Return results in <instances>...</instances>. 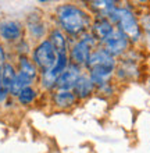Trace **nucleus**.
<instances>
[{"label": "nucleus", "instance_id": "nucleus-11", "mask_svg": "<svg viewBox=\"0 0 150 153\" xmlns=\"http://www.w3.org/2000/svg\"><path fill=\"white\" fill-rule=\"evenodd\" d=\"M113 29H114L113 24H111L107 18H100V20L96 21L93 24V27H92V35L98 40L103 42L110 33L113 32Z\"/></svg>", "mask_w": 150, "mask_h": 153}, {"label": "nucleus", "instance_id": "nucleus-4", "mask_svg": "<svg viewBox=\"0 0 150 153\" xmlns=\"http://www.w3.org/2000/svg\"><path fill=\"white\" fill-rule=\"evenodd\" d=\"M96 43H98V39L92 33L83 35V38L81 40H78L77 43L74 45V48L69 50V57H71L74 64H86L90 54H92V49L96 46Z\"/></svg>", "mask_w": 150, "mask_h": 153}, {"label": "nucleus", "instance_id": "nucleus-20", "mask_svg": "<svg viewBox=\"0 0 150 153\" xmlns=\"http://www.w3.org/2000/svg\"><path fill=\"white\" fill-rule=\"evenodd\" d=\"M4 65H6V53H4L3 46L0 45V85H1V73H3Z\"/></svg>", "mask_w": 150, "mask_h": 153}, {"label": "nucleus", "instance_id": "nucleus-16", "mask_svg": "<svg viewBox=\"0 0 150 153\" xmlns=\"http://www.w3.org/2000/svg\"><path fill=\"white\" fill-rule=\"evenodd\" d=\"M16 76H17V73H16V70H14V67H13V64L6 63V65H4V68H3V73H1V86H4L6 89L10 91L13 82L16 79Z\"/></svg>", "mask_w": 150, "mask_h": 153}, {"label": "nucleus", "instance_id": "nucleus-13", "mask_svg": "<svg viewBox=\"0 0 150 153\" xmlns=\"http://www.w3.org/2000/svg\"><path fill=\"white\" fill-rule=\"evenodd\" d=\"M50 43L56 50V53H67V39L60 29H54L50 33Z\"/></svg>", "mask_w": 150, "mask_h": 153}, {"label": "nucleus", "instance_id": "nucleus-7", "mask_svg": "<svg viewBox=\"0 0 150 153\" xmlns=\"http://www.w3.org/2000/svg\"><path fill=\"white\" fill-rule=\"evenodd\" d=\"M67 67H68V56H67V53H57L56 64L47 71H42V85L46 89H52L53 86H56L58 76L64 73Z\"/></svg>", "mask_w": 150, "mask_h": 153}, {"label": "nucleus", "instance_id": "nucleus-6", "mask_svg": "<svg viewBox=\"0 0 150 153\" xmlns=\"http://www.w3.org/2000/svg\"><path fill=\"white\" fill-rule=\"evenodd\" d=\"M101 43H103V50H104L107 54H110L111 57H114V56L122 54V53L128 49L129 39L118 28H114L113 32L110 33Z\"/></svg>", "mask_w": 150, "mask_h": 153}, {"label": "nucleus", "instance_id": "nucleus-1", "mask_svg": "<svg viewBox=\"0 0 150 153\" xmlns=\"http://www.w3.org/2000/svg\"><path fill=\"white\" fill-rule=\"evenodd\" d=\"M57 20L69 35H78L90 27V17L75 4H63L57 8Z\"/></svg>", "mask_w": 150, "mask_h": 153}, {"label": "nucleus", "instance_id": "nucleus-3", "mask_svg": "<svg viewBox=\"0 0 150 153\" xmlns=\"http://www.w3.org/2000/svg\"><path fill=\"white\" fill-rule=\"evenodd\" d=\"M110 22L115 24L117 28L125 35L128 39L132 40H138L140 38V28L135 16L132 14V11H129L128 8L120 7V8H114L113 11L110 13L109 16Z\"/></svg>", "mask_w": 150, "mask_h": 153}, {"label": "nucleus", "instance_id": "nucleus-9", "mask_svg": "<svg viewBox=\"0 0 150 153\" xmlns=\"http://www.w3.org/2000/svg\"><path fill=\"white\" fill-rule=\"evenodd\" d=\"M74 95L79 99H85V97H89L95 91V84L92 82L89 76L82 75L77 79L75 85H74Z\"/></svg>", "mask_w": 150, "mask_h": 153}, {"label": "nucleus", "instance_id": "nucleus-12", "mask_svg": "<svg viewBox=\"0 0 150 153\" xmlns=\"http://www.w3.org/2000/svg\"><path fill=\"white\" fill-rule=\"evenodd\" d=\"M53 100H54V105L60 109H69L75 105V100H77V96L74 95V92L71 91H57L53 96Z\"/></svg>", "mask_w": 150, "mask_h": 153}, {"label": "nucleus", "instance_id": "nucleus-10", "mask_svg": "<svg viewBox=\"0 0 150 153\" xmlns=\"http://www.w3.org/2000/svg\"><path fill=\"white\" fill-rule=\"evenodd\" d=\"M0 36L7 42L17 40L21 36V25L17 21H4L0 24Z\"/></svg>", "mask_w": 150, "mask_h": 153}, {"label": "nucleus", "instance_id": "nucleus-8", "mask_svg": "<svg viewBox=\"0 0 150 153\" xmlns=\"http://www.w3.org/2000/svg\"><path fill=\"white\" fill-rule=\"evenodd\" d=\"M79 76H81L79 65L71 63V64H68V67L65 68L64 73L58 76V79H57V82H56V86L58 88V91H71Z\"/></svg>", "mask_w": 150, "mask_h": 153}, {"label": "nucleus", "instance_id": "nucleus-2", "mask_svg": "<svg viewBox=\"0 0 150 153\" xmlns=\"http://www.w3.org/2000/svg\"><path fill=\"white\" fill-rule=\"evenodd\" d=\"M85 65L89 68V78L92 79L95 86L96 85L100 86L110 81L114 68H115V60L110 54H107L103 49H99V50L92 52Z\"/></svg>", "mask_w": 150, "mask_h": 153}, {"label": "nucleus", "instance_id": "nucleus-15", "mask_svg": "<svg viewBox=\"0 0 150 153\" xmlns=\"http://www.w3.org/2000/svg\"><path fill=\"white\" fill-rule=\"evenodd\" d=\"M32 82H33V81L29 79L27 75L18 73V74H17V76H16V79H14V82H13L11 88H10V93H11V95H14V96H18V93H20L24 88L29 86Z\"/></svg>", "mask_w": 150, "mask_h": 153}, {"label": "nucleus", "instance_id": "nucleus-14", "mask_svg": "<svg viewBox=\"0 0 150 153\" xmlns=\"http://www.w3.org/2000/svg\"><path fill=\"white\" fill-rule=\"evenodd\" d=\"M18 73L27 75L29 79L35 81V78H36V74H38L36 65L33 64V63L29 60L28 57L21 56L20 57V71H18Z\"/></svg>", "mask_w": 150, "mask_h": 153}, {"label": "nucleus", "instance_id": "nucleus-17", "mask_svg": "<svg viewBox=\"0 0 150 153\" xmlns=\"http://www.w3.org/2000/svg\"><path fill=\"white\" fill-rule=\"evenodd\" d=\"M28 29H29V32L32 33V36H35V38H41L45 33V27H43V24L41 22V20L38 17L35 18V21H33L32 17L28 20Z\"/></svg>", "mask_w": 150, "mask_h": 153}, {"label": "nucleus", "instance_id": "nucleus-21", "mask_svg": "<svg viewBox=\"0 0 150 153\" xmlns=\"http://www.w3.org/2000/svg\"><path fill=\"white\" fill-rule=\"evenodd\" d=\"M8 93H10V91H8V89H6L4 86H1V85H0V102H3L4 99L7 97Z\"/></svg>", "mask_w": 150, "mask_h": 153}, {"label": "nucleus", "instance_id": "nucleus-19", "mask_svg": "<svg viewBox=\"0 0 150 153\" xmlns=\"http://www.w3.org/2000/svg\"><path fill=\"white\" fill-rule=\"evenodd\" d=\"M92 6L95 7V10L100 11L103 16H109L115 8V1H93Z\"/></svg>", "mask_w": 150, "mask_h": 153}, {"label": "nucleus", "instance_id": "nucleus-18", "mask_svg": "<svg viewBox=\"0 0 150 153\" xmlns=\"http://www.w3.org/2000/svg\"><path fill=\"white\" fill-rule=\"evenodd\" d=\"M18 102H20L21 105H29V103H32L33 99L36 97V91L31 86H27L18 93Z\"/></svg>", "mask_w": 150, "mask_h": 153}, {"label": "nucleus", "instance_id": "nucleus-5", "mask_svg": "<svg viewBox=\"0 0 150 153\" xmlns=\"http://www.w3.org/2000/svg\"><path fill=\"white\" fill-rule=\"evenodd\" d=\"M57 53L50 43V40H43L36 46L33 50V63L42 68L43 71H47L56 64Z\"/></svg>", "mask_w": 150, "mask_h": 153}]
</instances>
